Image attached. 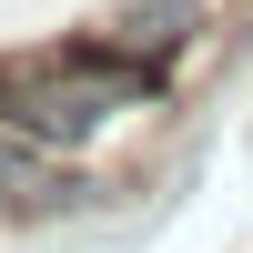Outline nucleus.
I'll return each mask as SVG.
<instances>
[{
  "instance_id": "1",
  "label": "nucleus",
  "mask_w": 253,
  "mask_h": 253,
  "mask_svg": "<svg viewBox=\"0 0 253 253\" xmlns=\"http://www.w3.org/2000/svg\"><path fill=\"white\" fill-rule=\"evenodd\" d=\"M162 71H142L132 51H112V41H41V51H10L0 61V132L20 142V152H81V142L101 132V122H122L132 101H152Z\"/></svg>"
},
{
  "instance_id": "2",
  "label": "nucleus",
  "mask_w": 253,
  "mask_h": 253,
  "mask_svg": "<svg viewBox=\"0 0 253 253\" xmlns=\"http://www.w3.org/2000/svg\"><path fill=\"white\" fill-rule=\"evenodd\" d=\"M203 31H213V10H203V0H112V20H101V41H112V51H132L142 71H172Z\"/></svg>"
}]
</instances>
